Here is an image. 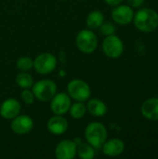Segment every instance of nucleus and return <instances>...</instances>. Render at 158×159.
Listing matches in <instances>:
<instances>
[{"label":"nucleus","instance_id":"24","mask_svg":"<svg viewBox=\"0 0 158 159\" xmlns=\"http://www.w3.org/2000/svg\"><path fill=\"white\" fill-rule=\"evenodd\" d=\"M127 2L128 5L130 6L132 8H139L143 5L144 0H127Z\"/></svg>","mask_w":158,"mask_h":159},{"label":"nucleus","instance_id":"19","mask_svg":"<svg viewBox=\"0 0 158 159\" xmlns=\"http://www.w3.org/2000/svg\"><path fill=\"white\" fill-rule=\"evenodd\" d=\"M69 112L73 118L80 119L85 116L87 113V106L84 104V102H75L74 104H71Z\"/></svg>","mask_w":158,"mask_h":159},{"label":"nucleus","instance_id":"25","mask_svg":"<svg viewBox=\"0 0 158 159\" xmlns=\"http://www.w3.org/2000/svg\"><path fill=\"white\" fill-rule=\"evenodd\" d=\"M105 3L111 7H115V6H118L120 5L124 0H104Z\"/></svg>","mask_w":158,"mask_h":159},{"label":"nucleus","instance_id":"6","mask_svg":"<svg viewBox=\"0 0 158 159\" xmlns=\"http://www.w3.org/2000/svg\"><path fill=\"white\" fill-rule=\"evenodd\" d=\"M102 48L105 56L110 59H117L124 52V43L122 39L115 34L105 36Z\"/></svg>","mask_w":158,"mask_h":159},{"label":"nucleus","instance_id":"7","mask_svg":"<svg viewBox=\"0 0 158 159\" xmlns=\"http://www.w3.org/2000/svg\"><path fill=\"white\" fill-rule=\"evenodd\" d=\"M56 57L49 52H43L34 60V68L40 75H48L57 67Z\"/></svg>","mask_w":158,"mask_h":159},{"label":"nucleus","instance_id":"18","mask_svg":"<svg viewBox=\"0 0 158 159\" xmlns=\"http://www.w3.org/2000/svg\"><path fill=\"white\" fill-rule=\"evenodd\" d=\"M76 155L81 159H93L95 157V148L88 143H80L77 144Z\"/></svg>","mask_w":158,"mask_h":159},{"label":"nucleus","instance_id":"16","mask_svg":"<svg viewBox=\"0 0 158 159\" xmlns=\"http://www.w3.org/2000/svg\"><path fill=\"white\" fill-rule=\"evenodd\" d=\"M87 112L96 117H102L107 113L106 104L100 99H91L87 103Z\"/></svg>","mask_w":158,"mask_h":159},{"label":"nucleus","instance_id":"27","mask_svg":"<svg viewBox=\"0 0 158 159\" xmlns=\"http://www.w3.org/2000/svg\"><path fill=\"white\" fill-rule=\"evenodd\" d=\"M61 1H64V0H61Z\"/></svg>","mask_w":158,"mask_h":159},{"label":"nucleus","instance_id":"26","mask_svg":"<svg viewBox=\"0 0 158 159\" xmlns=\"http://www.w3.org/2000/svg\"><path fill=\"white\" fill-rule=\"evenodd\" d=\"M65 75V73L63 72V71H61V72H60V75Z\"/></svg>","mask_w":158,"mask_h":159},{"label":"nucleus","instance_id":"8","mask_svg":"<svg viewBox=\"0 0 158 159\" xmlns=\"http://www.w3.org/2000/svg\"><path fill=\"white\" fill-rule=\"evenodd\" d=\"M50 110L54 115L63 116L69 112L70 106L72 104L70 96L65 92L56 93L54 97L49 101Z\"/></svg>","mask_w":158,"mask_h":159},{"label":"nucleus","instance_id":"10","mask_svg":"<svg viewBox=\"0 0 158 159\" xmlns=\"http://www.w3.org/2000/svg\"><path fill=\"white\" fill-rule=\"evenodd\" d=\"M10 128L18 135L27 134L34 128V120L27 115H18L12 119Z\"/></svg>","mask_w":158,"mask_h":159},{"label":"nucleus","instance_id":"11","mask_svg":"<svg viewBox=\"0 0 158 159\" xmlns=\"http://www.w3.org/2000/svg\"><path fill=\"white\" fill-rule=\"evenodd\" d=\"M77 144L72 140L61 141L55 148V156L58 159H74L76 156Z\"/></svg>","mask_w":158,"mask_h":159},{"label":"nucleus","instance_id":"9","mask_svg":"<svg viewBox=\"0 0 158 159\" xmlns=\"http://www.w3.org/2000/svg\"><path fill=\"white\" fill-rule=\"evenodd\" d=\"M111 15L115 23L118 25H128L133 20L134 11L130 6L120 4L115 7Z\"/></svg>","mask_w":158,"mask_h":159},{"label":"nucleus","instance_id":"1","mask_svg":"<svg viewBox=\"0 0 158 159\" xmlns=\"http://www.w3.org/2000/svg\"><path fill=\"white\" fill-rule=\"evenodd\" d=\"M133 23L142 33H153L158 28V13L153 8L144 7L134 13Z\"/></svg>","mask_w":158,"mask_h":159},{"label":"nucleus","instance_id":"5","mask_svg":"<svg viewBox=\"0 0 158 159\" xmlns=\"http://www.w3.org/2000/svg\"><path fill=\"white\" fill-rule=\"evenodd\" d=\"M67 94L75 102H86L89 100L91 89L89 85L82 79H74L67 85Z\"/></svg>","mask_w":158,"mask_h":159},{"label":"nucleus","instance_id":"3","mask_svg":"<svg viewBox=\"0 0 158 159\" xmlns=\"http://www.w3.org/2000/svg\"><path fill=\"white\" fill-rule=\"evenodd\" d=\"M57 90L58 88L56 83L50 79L39 80L36 83H34L32 87V91L34 92L35 99L43 102H49L57 93Z\"/></svg>","mask_w":158,"mask_h":159},{"label":"nucleus","instance_id":"4","mask_svg":"<svg viewBox=\"0 0 158 159\" xmlns=\"http://www.w3.org/2000/svg\"><path fill=\"white\" fill-rule=\"evenodd\" d=\"M75 44L81 52L90 54L98 48V37L90 29H84L77 33Z\"/></svg>","mask_w":158,"mask_h":159},{"label":"nucleus","instance_id":"13","mask_svg":"<svg viewBox=\"0 0 158 159\" xmlns=\"http://www.w3.org/2000/svg\"><path fill=\"white\" fill-rule=\"evenodd\" d=\"M125 143L117 138H114V139H110V140H106L105 143L102 144V153L107 156V157H118L120 155H122L125 151Z\"/></svg>","mask_w":158,"mask_h":159},{"label":"nucleus","instance_id":"23","mask_svg":"<svg viewBox=\"0 0 158 159\" xmlns=\"http://www.w3.org/2000/svg\"><path fill=\"white\" fill-rule=\"evenodd\" d=\"M20 97H21V100L26 103V104H32L34 103V92L30 89H24L20 94Z\"/></svg>","mask_w":158,"mask_h":159},{"label":"nucleus","instance_id":"20","mask_svg":"<svg viewBox=\"0 0 158 159\" xmlns=\"http://www.w3.org/2000/svg\"><path fill=\"white\" fill-rule=\"evenodd\" d=\"M16 83L22 89H32L34 85V79L33 76L30 74H28V72H20L16 76Z\"/></svg>","mask_w":158,"mask_h":159},{"label":"nucleus","instance_id":"15","mask_svg":"<svg viewBox=\"0 0 158 159\" xmlns=\"http://www.w3.org/2000/svg\"><path fill=\"white\" fill-rule=\"evenodd\" d=\"M142 116L150 121H158V98H149L141 107Z\"/></svg>","mask_w":158,"mask_h":159},{"label":"nucleus","instance_id":"12","mask_svg":"<svg viewBox=\"0 0 158 159\" xmlns=\"http://www.w3.org/2000/svg\"><path fill=\"white\" fill-rule=\"evenodd\" d=\"M21 110L20 103L14 98L5 100L0 106V115L5 119H13L20 115Z\"/></svg>","mask_w":158,"mask_h":159},{"label":"nucleus","instance_id":"17","mask_svg":"<svg viewBox=\"0 0 158 159\" xmlns=\"http://www.w3.org/2000/svg\"><path fill=\"white\" fill-rule=\"evenodd\" d=\"M103 21H104V15L100 10L91 11L86 19L87 26L90 30L99 29L100 26L103 23Z\"/></svg>","mask_w":158,"mask_h":159},{"label":"nucleus","instance_id":"14","mask_svg":"<svg viewBox=\"0 0 158 159\" xmlns=\"http://www.w3.org/2000/svg\"><path fill=\"white\" fill-rule=\"evenodd\" d=\"M47 127L50 133L54 135H62L68 129V121L62 116L55 115L48 119Z\"/></svg>","mask_w":158,"mask_h":159},{"label":"nucleus","instance_id":"22","mask_svg":"<svg viewBox=\"0 0 158 159\" xmlns=\"http://www.w3.org/2000/svg\"><path fill=\"white\" fill-rule=\"evenodd\" d=\"M99 29H100L101 34L104 36L115 34V30H116L115 24L113 22H110V21H103V23L100 26Z\"/></svg>","mask_w":158,"mask_h":159},{"label":"nucleus","instance_id":"21","mask_svg":"<svg viewBox=\"0 0 158 159\" xmlns=\"http://www.w3.org/2000/svg\"><path fill=\"white\" fill-rule=\"evenodd\" d=\"M16 66L20 72H29L34 66V60L27 56L20 57L17 61Z\"/></svg>","mask_w":158,"mask_h":159},{"label":"nucleus","instance_id":"2","mask_svg":"<svg viewBox=\"0 0 158 159\" xmlns=\"http://www.w3.org/2000/svg\"><path fill=\"white\" fill-rule=\"evenodd\" d=\"M107 129L101 122H91L85 129V138L87 143L94 148H102L107 140Z\"/></svg>","mask_w":158,"mask_h":159}]
</instances>
